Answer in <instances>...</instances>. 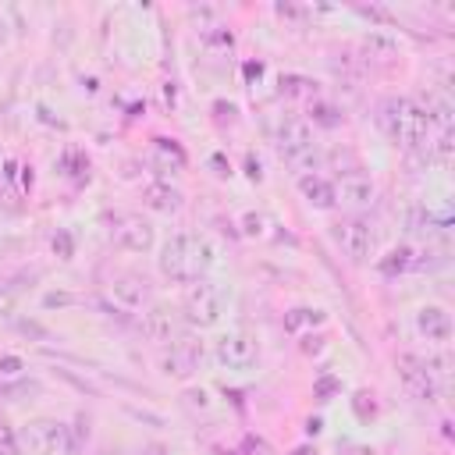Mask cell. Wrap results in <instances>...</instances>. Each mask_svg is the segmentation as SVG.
I'll return each instance as SVG.
<instances>
[{"mask_svg": "<svg viewBox=\"0 0 455 455\" xmlns=\"http://www.w3.org/2000/svg\"><path fill=\"white\" fill-rule=\"evenodd\" d=\"M377 124L391 139V146H398L405 153L423 149L430 142V128H434L427 107L419 100H412V96H387V100H380Z\"/></svg>", "mask_w": 455, "mask_h": 455, "instance_id": "6da1fadb", "label": "cell"}, {"mask_svg": "<svg viewBox=\"0 0 455 455\" xmlns=\"http://www.w3.org/2000/svg\"><path fill=\"white\" fill-rule=\"evenodd\" d=\"M217 263V249L206 235H171L164 245H160V256H156V267L167 281L174 284H192V281H203V274Z\"/></svg>", "mask_w": 455, "mask_h": 455, "instance_id": "7a4b0ae2", "label": "cell"}, {"mask_svg": "<svg viewBox=\"0 0 455 455\" xmlns=\"http://www.w3.org/2000/svg\"><path fill=\"white\" fill-rule=\"evenodd\" d=\"M18 441L25 451L32 455H71L75 444H71V427L53 419V416H39V419H28L21 430H18Z\"/></svg>", "mask_w": 455, "mask_h": 455, "instance_id": "3957f363", "label": "cell"}, {"mask_svg": "<svg viewBox=\"0 0 455 455\" xmlns=\"http://www.w3.org/2000/svg\"><path fill=\"white\" fill-rule=\"evenodd\" d=\"M331 238L345 252L348 263H366L373 256V249H377V235H373L370 220L359 217V213H348V217L334 220L331 224Z\"/></svg>", "mask_w": 455, "mask_h": 455, "instance_id": "277c9868", "label": "cell"}, {"mask_svg": "<svg viewBox=\"0 0 455 455\" xmlns=\"http://www.w3.org/2000/svg\"><path fill=\"white\" fill-rule=\"evenodd\" d=\"M181 316H185V323H192L199 331L220 323V316H224V291L217 284H210V281H192L185 299H181Z\"/></svg>", "mask_w": 455, "mask_h": 455, "instance_id": "5b68a950", "label": "cell"}, {"mask_svg": "<svg viewBox=\"0 0 455 455\" xmlns=\"http://www.w3.org/2000/svg\"><path fill=\"white\" fill-rule=\"evenodd\" d=\"M213 355H217L220 366L245 373V370H252V366L259 363V338H256L252 331H242V327H238V331H228V334L217 338Z\"/></svg>", "mask_w": 455, "mask_h": 455, "instance_id": "8992f818", "label": "cell"}, {"mask_svg": "<svg viewBox=\"0 0 455 455\" xmlns=\"http://www.w3.org/2000/svg\"><path fill=\"white\" fill-rule=\"evenodd\" d=\"M395 366H398V377H402L405 391H409L416 402H434V398H437V380H434V370H430L427 359H419V355H412V352H402V355L395 359Z\"/></svg>", "mask_w": 455, "mask_h": 455, "instance_id": "52a82bcc", "label": "cell"}, {"mask_svg": "<svg viewBox=\"0 0 455 455\" xmlns=\"http://www.w3.org/2000/svg\"><path fill=\"white\" fill-rule=\"evenodd\" d=\"M203 363V345L196 338H174L171 348L160 355V373L171 380H188Z\"/></svg>", "mask_w": 455, "mask_h": 455, "instance_id": "ba28073f", "label": "cell"}, {"mask_svg": "<svg viewBox=\"0 0 455 455\" xmlns=\"http://www.w3.org/2000/svg\"><path fill=\"white\" fill-rule=\"evenodd\" d=\"M334 203H341L345 210L352 213H363L377 203V185L370 174H359V171H348L341 174V181L334 185Z\"/></svg>", "mask_w": 455, "mask_h": 455, "instance_id": "9c48e42d", "label": "cell"}, {"mask_svg": "<svg viewBox=\"0 0 455 455\" xmlns=\"http://www.w3.org/2000/svg\"><path fill=\"white\" fill-rule=\"evenodd\" d=\"M110 299L121 306V309H142V306H149V299H153V288H149V281L142 277V274H132V270H124V274H114L110 277Z\"/></svg>", "mask_w": 455, "mask_h": 455, "instance_id": "30bf717a", "label": "cell"}, {"mask_svg": "<svg viewBox=\"0 0 455 455\" xmlns=\"http://www.w3.org/2000/svg\"><path fill=\"white\" fill-rule=\"evenodd\" d=\"M114 238H117V245L128 249V252H149L153 242H156V231H153V224L142 220L139 213H128V217L117 220Z\"/></svg>", "mask_w": 455, "mask_h": 455, "instance_id": "8fae6325", "label": "cell"}, {"mask_svg": "<svg viewBox=\"0 0 455 455\" xmlns=\"http://www.w3.org/2000/svg\"><path fill=\"white\" fill-rule=\"evenodd\" d=\"M416 331H419L427 341L444 345V341L451 338V313H448L444 306H437V302H427V306L416 309Z\"/></svg>", "mask_w": 455, "mask_h": 455, "instance_id": "7c38bea8", "label": "cell"}, {"mask_svg": "<svg viewBox=\"0 0 455 455\" xmlns=\"http://www.w3.org/2000/svg\"><path fill=\"white\" fill-rule=\"evenodd\" d=\"M309 146H313V128H309V121H306V117H284L281 128H277V153H281L284 160H291L295 153H302V149H309Z\"/></svg>", "mask_w": 455, "mask_h": 455, "instance_id": "4fadbf2b", "label": "cell"}, {"mask_svg": "<svg viewBox=\"0 0 455 455\" xmlns=\"http://www.w3.org/2000/svg\"><path fill=\"white\" fill-rule=\"evenodd\" d=\"M149 164H153V171H156L160 178H174V174L185 171L188 156H185V149H181L174 139H153V146H149Z\"/></svg>", "mask_w": 455, "mask_h": 455, "instance_id": "5bb4252c", "label": "cell"}, {"mask_svg": "<svg viewBox=\"0 0 455 455\" xmlns=\"http://www.w3.org/2000/svg\"><path fill=\"white\" fill-rule=\"evenodd\" d=\"M142 334H146L149 341H156V345H171V341L178 338V316H174V309H167V306H149V309L142 313Z\"/></svg>", "mask_w": 455, "mask_h": 455, "instance_id": "9a60e30c", "label": "cell"}, {"mask_svg": "<svg viewBox=\"0 0 455 455\" xmlns=\"http://www.w3.org/2000/svg\"><path fill=\"white\" fill-rule=\"evenodd\" d=\"M299 192L302 199L313 206V210H331L334 206V185L320 174H309V178H299Z\"/></svg>", "mask_w": 455, "mask_h": 455, "instance_id": "2e32d148", "label": "cell"}, {"mask_svg": "<svg viewBox=\"0 0 455 455\" xmlns=\"http://www.w3.org/2000/svg\"><path fill=\"white\" fill-rule=\"evenodd\" d=\"M142 203L156 213H178L181 210V192L171 188L167 181H156V185H146L142 188Z\"/></svg>", "mask_w": 455, "mask_h": 455, "instance_id": "e0dca14e", "label": "cell"}, {"mask_svg": "<svg viewBox=\"0 0 455 455\" xmlns=\"http://www.w3.org/2000/svg\"><path fill=\"white\" fill-rule=\"evenodd\" d=\"M363 53H366L370 60H395V57H398V39L387 36V32H380V28H373V32L363 39Z\"/></svg>", "mask_w": 455, "mask_h": 455, "instance_id": "ac0fdd59", "label": "cell"}, {"mask_svg": "<svg viewBox=\"0 0 455 455\" xmlns=\"http://www.w3.org/2000/svg\"><path fill=\"white\" fill-rule=\"evenodd\" d=\"M320 160H323V156H320V149H316V142H313L309 149H302V153H295V156H291L288 164H291V171H295L299 178H309L313 171H320Z\"/></svg>", "mask_w": 455, "mask_h": 455, "instance_id": "d6986e66", "label": "cell"}, {"mask_svg": "<svg viewBox=\"0 0 455 455\" xmlns=\"http://www.w3.org/2000/svg\"><path fill=\"white\" fill-rule=\"evenodd\" d=\"M412 267V249H391L387 252V259H380V270L384 274H402V270H409Z\"/></svg>", "mask_w": 455, "mask_h": 455, "instance_id": "ffe728a7", "label": "cell"}, {"mask_svg": "<svg viewBox=\"0 0 455 455\" xmlns=\"http://www.w3.org/2000/svg\"><path fill=\"white\" fill-rule=\"evenodd\" d=\"M302 323H323V309H291L284 316V327L288 331H299Z\"/></svg>", "mask_w": 455, "mask_h": 455, "instance_id": "44dd1931", "label": "cell"}, {"mask_svg": "<svg viewBox=\"0 0 455 455\" xmlns=\"http://www.w3.org/2000/svg\"><path fill=\"white\" fill-rule=\"evenodd\" d=\"M25 359L21 355H0V380H21L25 377Z\"/></svg>", "mask_w": 455, "mask_h": 455, "instance_id": "7402d4cb", "label": "cell"}, {"mask_svg": "<svg viewBox=\"0 0 455 455\" xmlns=\"http://www.w3.org/2000/svg\"><path fill=\"white\" fill-rule=\"evenodd\" d=\"M0 455H21V441H18V430H11L4 419H0Z\"/></svg>", "mask_w": 455, "mask_h": 455, "instance_id": "603a6c76", "label": "cell"}, {"mask_svg": "<svg viewBox=\"0 0 455 455\" xmlns=\"http://www.w3.org/2000/svg\"><path fill=\"white\" fill-rule=\"evenodd\" d=\"M14 302H18V288H14L11 281H4V277H0V316H11Z\"/></svg>", "mask_w": 455, "mask_h": 455, "instance_id": "cb8c5ba5", "label": "cell"}, {"mask_svg": "<svg viewBox=\"0 0 455 455\" xmlns=\"http://www.w3.org/2000/svg\"><path fill=\"white\" fill-rule=\"evenodd\" d=\"M313 121H320V124H327V128L341 124V117H338V110H334L331 103H316V107H313Z\"/></svg>", "mask_w": 455, "mask_h": 455, "instance_id": "d4e9b609", "label": "cell"}, {"mask_svg": "<svg viewBox=\"0 0 455 455\" xmlns=\"http://www.w3.org/2000/svg\"><path fill=\"white\" fill-rule=\"evenodd\" d=\"M53 252H57L60 259H71V256H75V242H71L68 231H57V235H53Z\"/></svg>", "mask_w": 455, "mask_h": 455, "instance_id": "484cf974", "label": "cell"}, {"mask_svg": "<svg viewBox=\"0 0 455 455\" xmlns=\"http://www.w3.org/2000/svg\"><path fill=\"white\" fill-rule=\"evenodd\" d=\"M242 224H245V235H263V224H267V220H263L259 213H245Z\"/></svg>", "mask_w": 455, "mask_h": 455, "instance_id": "4316f807", "label": "cell"}, {"mask_svg": "<svg viewBox=\"0 0 455 455\" xmlns=\"http://www.w3.org/2000/svg\"><path fill=\"white\" fill-rule=\"evenodd\" d=\"M185 402H188V405H199V409H210V395H206L203 387H199V391H188Z\"/></svg>", "mask_w": 455, "mask_h": 455, "instance_id": "83f0119b", "label": "cell"}, {"mask_svg": "<svg viewBox=\"0 0 455 455\" xmlns=\"http://www.w3.org/2000/svg\"><path fill=\"white\" fill-rule=\"evenodd\" d=\"M135 455H167V448L164 444H142Z\"/></svg>", "mask_w": 455, "mask_h": 455, "instance_id": "f1b7e54d", "label": "cell"}, {"mask_svg": "<svg viewBox=\"0 0 455 455\" xmlns=\"http://www.w3.org/2000/svg\"><path fill=\"white\" fill-rule=\"evenodd\" d=\"M7 39H11V21H7V14L0 11V46H4Z\"/></svg>", "mask_w": 455, "mask_h": 455, "instance_id": "f546056e", "label": "cell"}, {"mask_svg": "<svg viewBox=\"0 0 455 455\" xmlns=\"http://www.w3.org/2000/svg\"><path fill=\"white\" fill-rule=\"evenodd\" d=\"M71 295H46V306H68Z\"/></svg>", "mask_w": 455, "mask_h": 455, "instance_id": "4dcf8cb0", "label": "cell"}, {"mask_svg": "<svg viewBox=\"0 0 455 455\" xmlns=\"http://www.w3.org/2000/svg\"><path fill=\"white\" fill-rule=\"evenodd\" d=\"M348 455H373V451H370V448H352Z\"/></svg>", "mask_w": 455, "mask_h": 455, "instance_id": "1f68e13d", "label": "cell"}, {"mask_svg": "<svg viewBox=\"0 0 455 455\" xmlns=\"http://www.w3.org/2000/svg\"><path fill=\"white\" fill-rule=\"evenodd\" d=\"M295 455H316V451H309V448H299V451H295Z\"/></svg>", "mask_w": 455, "mask_h": 455, "instance_id": "d6a6232c", "label": "cell"}]
</instances>
